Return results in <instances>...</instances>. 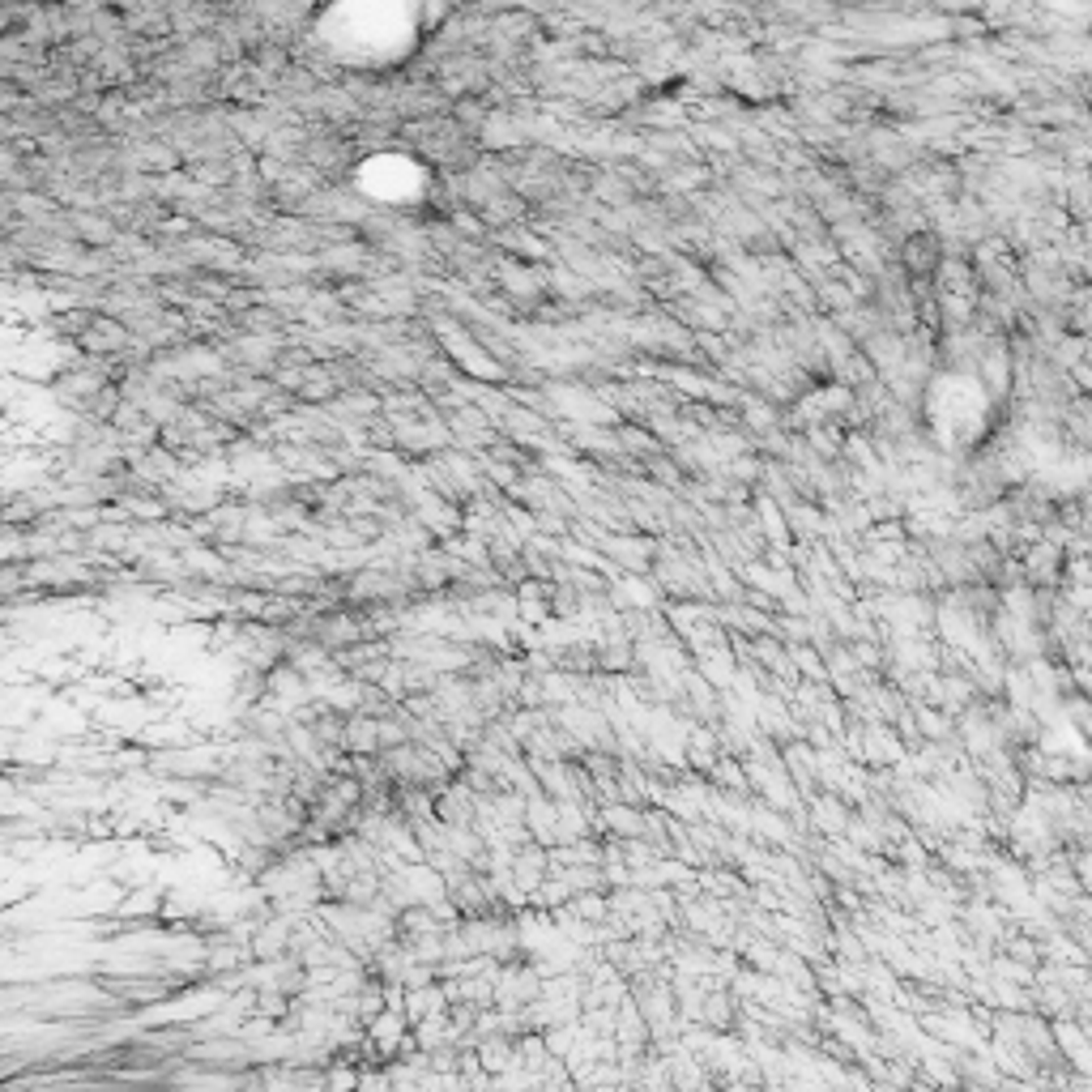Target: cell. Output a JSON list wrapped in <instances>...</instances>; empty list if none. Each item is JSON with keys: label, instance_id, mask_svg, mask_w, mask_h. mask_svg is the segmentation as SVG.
Returning a JSON list of instances; mask_svg holds the SVG:
<instances>
[{"label": "cell", "instance_id": "cell-1", "mask_svg": "<svg viewBox=\"0 0 1092 1092\" xmlns=\"http://www.w3.org/2000/svg\"><path fill=\"white\" fill-rule=\"evenodd\" d=\"M61 418L34 380L0 375V483L34 474L56 453Z\"/></svg>", "mask_w": 1092, "mask_h": 1092}, {"label": "cell", "instance_id": "cell-2", "mask_svg": "<svg viewBox=\"0 0 1092 1092\" xmlns=\"http://www.w3.org/2000/svg\"><path fill=\"white\" fill-rule=\"evenodd\" d=\"M52 333L26 303L0 299V375L34 380L52 368Z\"/></svg>", "mask_w": 1092, "mask_h": 1092}]
</instances>
